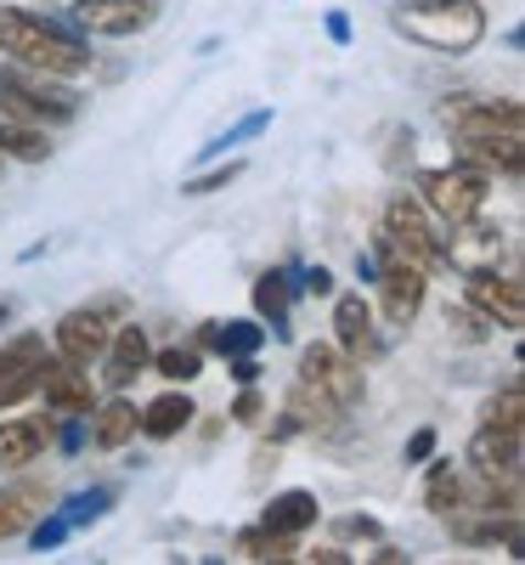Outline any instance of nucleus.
<instances>
[{
	"mask_svg": "<svg viewBox=\"0 0 525 565\" xmlns=\"http://www.w3.org/2000/svg\"><path fill=\"white\" fill-rule=\"evenodd\" d=\"M119 311H125L119 300H103V306H79V311H68V317L52 328L57 356H68V362H79V367L103 362V351H108V340H114V317H119Z\"/></svg>",
	"mask_w": 525,
	"mask_h": 565,
	"instance_id": "7",
	"label": "nucleus"
},
{
	"mask_svg": "<svg viewBox=\"0 0 525 565\" xmlns=\"http://www.w3.org/2000/svg\"><path fill=\"white\" fill-rule=\"evenodd\" d=\"M429 452H436V424H424V430H413V441H407V463H424Z\"/></svg>",
	"mask_w": 525,
	"mask_h": 565,
	"instance_id": "38",
	"label": "nucleus"
},
{
	"mask_svg": "<svg viewBox=\"0 0 525 565\" xmlns=\"http://www.w3.org/2000/svg\"><path fill=\"white\" fill-rule=\"evenodd\" d=\"M68 532H74V526L63 521V514H45V509H40V514H34V526H29V543H34V548L45 554V548L68 543Z\"/></svg>",
	"mask_w": 525,
	"mask_h": 565,
	"instance_id": "32",
	"label": "nucleus"
},
{
	"mask_svg": "<svg viewBox=\"0 0 525 565\" xmlns=\"http://www.w3.org/2000/svg\"><path fill=\"white\" fill-rule=\"evenodd\" d=\"M345 532H351V537H378V526L367 521V514H356V521H345Z\"/></svg>",
	"mask_w": 525,
	"mask_h": 565,
	"instance_id": "43",
	"label": "nucleus"
},
{
	"mask_svg": "<svg viewBox=\"0 0 525 565\" xmlns=\"http://www.w3.org/2000/svg\"><path fill=\"white\" fill-rule=\"evenodd\" d=\"M458 141V164L492 175H519L525 164V136H452Z\"/></svg>",
	"mask_w": 525,
	"mask_h": 565,
	"instance_id": "16",
	"label": "nucleus"
},
{
	"mask_svg": "<svg viewBox=\"0 0 525 565\" xmlns=\"http://www.w3.org/2000/svg\"><path fill=\"white\" fill-rule=\"evenodd\" d=\"M266 125H271V114H266V108H260V114H249V119H244V125H237V130H226V136H215V141H210V148H204V159H221L226 148H237V141H249V136H260Z\"/></svg>",
	"mask_w": 525,
	"mask_h": 565,
	"instance_id": "34",
	"label": "nucleus"
},
{
	"mask_svg": "<svg viewBox=\"0 0 525 565\" xmlns=\"http://www.w3.org/2000/svg\"><path fill=\"white\" fill-rule=\"evenodd\" d=\"M289 306H294L289 271H260V277H255V317L266 322V334L289 340Z\"/></svg>",
	"mask_w": 525,
	"mask_h": 565,
	"instance_id": "23",
	"label": "nucleus"
},
{
	"mask_svg": "<svg viewBox=\"0 0 525 565\" xmlns=\"http://www.w3.org/2000/svg\"><path fill=\"white\" fill-rule=\"evenodd\" d=\"M294 289L311 295V300H322V295H333V271H328V266H311V271H300Z\"/></svg>",
	"mask_w": 525,
	"mask_h": 565,
	"instance_id": "36",
	"label": "nucleus"
},
{
	"mask_svg": "<svg viewBox=\"0 0 525 565\" xmlns=\"http://www.w3.org/2000/svg\"><path fill=\"white\" fill-rule=\"evenodd\" d=\"M0 57L52 79L90 74V45L74 34V18L29 12V7H0Z\"/></svg>",
	"mask_w": 525,
	"mask_h": 565,
	"instance_id": "1",
	"label": "nucleus"
},
{
	"mask_svg": "<svg viewBox=\"0 0 525 565\" xmlns=\"http://www.w3.org/2000/svg\"><path fill=\"white\" fill-rule=\"evenodd\" d=\"M525 430H492L481 424L469 441V469H481V476H497V481H519V458H525Z\"/></svg>",
	"mask_w": 525,
	"mask_h": 565,
	"instance_id": "17",
	"label": "nucleus"
},
{
	"mask_svg": "<svg viewBox=\"0 0 525 565\" xmlns=\"http://www.w3.org/2000/svg\"><path fill=\"white\" fill-rule=\"evenodd\" d=\"M441 125L452 136H525V114L514 97H447Z\"/></svg>",
	"mask_w": 525,
	"mask_h": 565,
	"instance_id": "10",
	"label": "nucleus"
},
{
	"mask_svg": "<svg viewBox=\"0 0 525 565\" xmlns=\"http://www.w3.org/2000/svg\"><path fill=\"white\" fill-rule=\"evenodd\" d=\"M45 447H52L45 418H0V469H29Z\"/></svg>",
	"mask_w": 525,
	"mask_h": 565,
	"instance_id": "20",
	"label": "nucleus"
},
{
	"mask_svg": "<svg viewBox=\"0 0 525 565\" xmlns=\"http://www.w3.org/2000/svg\"><path fill=\"white\" fill-rule=\"evenodd\" d=\"M333 345H340L351 362H373L378 351H385V340H378V328H373V306L362 295L333 300Z\"/></svg>",
	"mask_w": 525,
	"mask_h": 565,
	"instance_id": "14",
	"label": "nucleus"
},
{
	"mask_svg": "<svg viewBox=\"0 0 525 565\" xmlns=\"http://www.w3.org/2000/svg\"><path fill=\"white\" fill-rule=\"evenodd\" d=\"M52 503V492H45V481H18L0 492V543L7 537H23L34 526V514Z\"/></svg>",
	"mask_w": 525,
	"mask_h": 565,
	"instance_id": "24",
	"label": "nucleus"
},
{
	"mask_svg": "<svg viewBox=\"0 0 525 565\" xmlns=\"http://www.w3.org/2000/svg\"><path fill=\"white\" fill-rule=\"evenodd\" d=\"M232 380H237V385H255V380H260V362H255V356H232Z\"/></svg>",
	"mask_w": 525,
	"mask_h": 565,
	"instance_id": "39",
	"label": "nucleus"
},
{
	"mask_svg": "<svg viewBox=\"0 0 525 565\" xmlns=\"http://www.w3.org/2000/svg\"><path fill=\"white\" fill-rule=\"evenodd\" d=\"M463 300L481 317H492V328H508V334L525 328V282L514 271H497V266L463 271Z\"/></svg>",
	"mask_w": 525,
	"mask_h": 565,
	"instance_id": "11",
	"label": "nucleus"
},
{
	"mask_svg": "<svg viewBox=\"0 0 525 565\" xmlns=\"http://www.w3.org/2000/svg\"><path fill=\"white\" fill-rule=\"evenodd\" d=\"M244 175V164L237 159H226V164H215V170H204V175H193V181H181V199H210V193H226V186Z\"/></svg>",
	"mask_w": 525,
	"mask_h": 565,
	"instance_id": "31",
	"label": "nucleus"
},
{
	"mask_svg": "<svg viewBox=\"0 0 525 565\" xmlns=\"http://www.w3.org/2000/svg\"><path fill=\"white\" fill-rule=\"evenodd\" d=\"M317 521H322V503H317V492H306V487L277 492V498L260 509V526H266V532H282V537H306Z\"/></svg>",
	"mask_w": 525,
	"mask_h": 565,
	"instance_id": "19",
	"label": "nucleus"
},
{
	"mask_svg": "<svg viewBox=\"0 0 525 565\" xmlns=\"http://www.w3.org/2000/svg\"><path fill=\"white\" fill-rule=\"evenodd\" d=\"M0 114L23 119V125H68L79 114V90L68 79L34 74L23 63L0 57Z\"/></svg>",
	"mask_w": 525,
	"mask_h": 565,
	"instance_id": "3",
	"label": "nucleus"
},
{
	"mask_svg": "<svg viewBox=\"0 0 525 565\" xmlns=\"http://www.w3.org/2000/svg\"><path fill=\"white\" fill-rule=\"evenodd\" d=\"M481 424H492V430H525V391H519V380H508L497 396H486Z\"/></svg>",
	"mask_w": 525,
	"mask_h": 565,
	"instance_id": "27",
	"label": "nucleus"
},
{
	"mask_svg": "<svg viewBox=\"0 0 525 565\" xmlns=\"http://www.w3.org/2000/svg\"><path fill=\"white\" fill-rule=\"evenodd\" d=\"M306 559H311V565H351V554H345V548H311Z\"/></svg>",
	"mask_w": 525,
	"mask_h": 565,
	"instance_id": "41",
	"label": "nucleus"
},
{
	"mask_svg": "<svg viewBox=\"0 0 525 565\" xmlns=\"http://www.w3.org/2000/svg\"><path fill=\"white\" fill-rule=\"evenodd\" d=\"M193 418H199L193 396H186V391H164L159 402H148V407H141L136 430L148 436V441H175V436H181V430H186V424H193Z\"/></svg>",
	"mask_w": 525,
	"mask_h": 565,
	"instance_id": "22",
	"label": "nucleus"
},
{
	"mask_svg": "<svg viewBox=\"0 0 525 565\" xmlns=\"http://www.w3.org/2000/svg\"><path fill=\"white\" fill-rule=\"evenodd\" d=\"M260 413H266V402H260V391H255V385H244V396H237V407H232V418H237V424H260Z\"/></svg>",
	"mask_w": 525,
	"mask_h": 565,
	"instance_id": "37",
	"label": "nucleus"
},
{
	"mask_svg": "<svg viewBox=\"0 0 525 565\" xmlns=\"http://www.w3.org/2000/svg\"><path fill=\"white\" fill-rule=\"evenodd\" d=\"M153 345H148V328H136V322H114V340L103 351V385L108 391H125L136 385V373L148 367Z\"/></svg>",
	"mask_w": 525,
	"mask_h": 565,
	"instance_id": "15",
	"label": "nucleus"
},
{
	"mask_svg": "<svg viewBox=\"0 0 525 565\" xmlns=\"http://www.w3.org/2000/svg\"><path fill=\"white\" fill-rule=\"evenodd\" d=\"M0 164H7V159H0Z\"/></svg>",
	"mask_w": 525,
	"mask_h": 565,
	"instance_id": "44",
	"label": "nucleus"
},
{
	"mask_svg": "<svg viewBox=\"0 0 525 565\" xmlns=\"http://www.w3.org/2000/svg\"><path fill=\"white\" fill-rule=\"evenodd\" d=\"M328 40H333V45L351 40V18H345V12H328Z\"/></svg>",
	"mask_w": 525,
	"mask_h": 565,
	"instance_id": "40",
	"label": "nucleus"
},
{
	"mask_svg": "<svg viewBox=\"0 0 525 565\" xmlns=\"http://www.w3.org/2000/svg\"><path fill=\"white\" fill-rule=\"evenodd\" d=\"M508 249H514V238H508L497 221H481V215L447 226V238H441L447 271H486V266L508 260Z\"/></svg>",
	"mask_w": 525,
	"mask_h": 565,
	"instance_id": "8",
	"label": "nucleus"
},
{
	"mask_svg": "<svg viewBox=\"0 0 525 565\" xmlns=\"http://www.w3.org/2000/svg\"><path fill=\"white\" fill-rule=\"evenodd\" d=\"M74 29L103 34V40H130L141 29H153L159 0H74Z\"/></svg>",
	"mask_w": 525,
	"mask_h": 565,
	"instance_id": "13",
	"label": "nucleus"
},
{
	"mask_svg": "<svg viewBox=\"0 0 525 565\" xmlns=\"http://www.w3.org/2000/svg\"><path fill=\"white\" fill-rule=\"evenodd\" d=\"M367 559H378V565H401V559H407V554H401V548H396V543H378V548H373V554H367Z\"/></svg>",
	"mask_w": 525,
	"mask_h": 565,
	"instance_id": "42",
	"label": "nucleus"
},
{
	"mask_svg": "<svg viewBox=\"0 0 525 565\" xmlns=\"http://www.w3.org/2000/svg\"><path fill=\"white\" fill-rule=\"evenodd\" d=\"M300 385H311L317 396H328L333 407H356L367 380H362V362H351L340 345H306L300 351Z\"/></svg>",
	"mask_w": 525,
	"mask_h": 565,
	"instance_id": "6",
	"label": "nucleus"
},
{
	"mask_svg": "<svg viewBox=\"0 0 525 565\" xmlns=\"http://www.w3.org/2000/svg\"><path fill=\"white\" fill-rule=\"evenodd\" d=\"M114 503V487H90V492H74L68 503H63V521L79 532V526H90V521H97V514Z\"/></svg>",
	"mask_w": 525,
	"mask_h": 565,
	"instance_id": "30",
	"label": "nucleus"
},
{
	"mask_svg": "<svg viewBox=\"0 0 525 565\" xmlns=\"http://www.w3.org/2000/svg\"><path fill=\"white\" fill-rule=\"evenodd\" d=\"M447 328L458 340H486V328H492V317H481L474 306H458V311H447Z\"/></svg>",
	"mask_w": 525,
	"mask_h": 565,
	"instance_id": "35",
	"label": "nucleus"
},
{
	"mask_svg": "<svg viewBox=\"0 0 525 565\" xmlns=\"http://www.w3.org/2000/svg\"><path fill=\"white\" fill-rule=\"evenodd\" d=\"M294 543L300 537H282V532H266V526H249V532H237V554H244V559H294Z\"/></svg>",
	"mask_w": 525,
	"mask_h": 565,
	"instance_id": "28",
	"label": "nucleus"
},
{
	"mask_svg": "<svg viewBox=\"0 0 525 565\" xmlns=\"http://www.w3.org/2000/svg\"><path fill=\"white\" fill-rule=\"evenodd\" d=\"M34 380H40V367H23V373H0V413H12L18 402L34 396Z\"/></svg>",
	"mask_w": 525,
	"mask_h": 565,
	"instance_id": "33",
	"label": "nucleus"
},
{
	"mask_svg": "<svg viewBox=\"0 0 525 565\" xmlns=\"http://www.w3.org/2000/svg\"><path fill=\"white\" fill-rule=\"evenodd\" d=\"M418 204L436 215L441 226H458V221H469V215H481L486 210V199H492V181L481 175V170H469V164H441V170H418Z\"/></svg>",
	"mask_w": 525,
	"mask_h": 565,
	"instance_id": "4",
	"label": "nucleus"
},
{
	"mask_svg": "<svg viewBox=\"0 0 525 565\" xmlns=\"http://www.w3.org/2000/svg\"><path fill=\"white\" fill-rule=\"evenodd\" d=\"M378 244H385L390 255H401L407 266L418 271H447V255H441V232L436 221H429V210L407 193H396L385 204V221H378Z\"/></svg>",
	"mask_w": 525,
	"mask_h": 565,
	"instance_id": "5",
	"label": "nucleus"
},
{
	"mask_svg": "<svg viewBox=\"0 0 525 565\" xmlns=\"http://www.w3.org/2000/svg\"><path fill=\"white\" fill-rule=\"evenodd\" d=\"M136 418H141V407L130 402V396H97V407L85 413V436H90V447H103V452H119V447H130L136 441Z\"/></svg>",
	"mask_w": 525,
	"mask_h": 565,
	"instance_id": "18",
	"label": "nucleus"
},
{
	"mask_svg": "<svg viewBox=\"0 0 525 565\" xmlns=\"http://www.w3.org/2000/svg\"><path fill=\"white\" fill-rule=\"evenodd\" d=\"M340 418V407H333L328 396H317L311 385L294 380L289 402H282V424H277V436H294V430H328V424Z\"/></svg>",
	"mask_w": 525,
	"mask_h": 565,
	"instance_id": "25",
	"label": "nucleus"
},
{
	"mask_svg": "<svg viewBox=\"0 0 525 565\" xmlns=\"http://www.w3.org/2000/svg\"><path fill=\"white\" fill-rule=\"evenodd\" d=\"M373 260H378L373 282H378V300H385V317H390L396 328H407V322L424 311V295H429V271L407 266L401 255H390V249L378 244V238H373Z\"/></svg>",
	"mask_w": 525,
	"mask_h": 565,
	"instance_id": "9",
	"label": "nucleus"
},
{
	"mask_svg": "<svg viewBox=\"0 0 525 565\" xmlns=\"http://www.w3.org/2000/svg\"><path fill=\"white\" fill-rule=\"evenodd\" d=\"M199 345L215 351V356H255L266 345V322L260 317H232V322H204L199 328Z\"/></svg>",
	"mask_w": 525,
	"mask_h": 565,
	"instance_id": "21",
	"label": "nucleus"
},
{
	"mask_svg": "<svg viewBox=\"0 0 525 565\" xmlns=\"http://www.w3.org/2000/svg\"><path fill=\"white\" fill-rule=\"evenodd\" d=\"M34 391L45 396V407H52L57 418H68V413H90L97 407V380L79 367V362H68V356H52L45 351L40 356V380H34Z\"/></svg>",
	"mask_w": 525,
	"mask_h": 565,
	"instance_id": "12",
	"label": "nucleus"
},
{
	"mask_svg": "<svg viewBox=\"0 0 525 565\" xmlns=\"http://www.w3.org/2000/svg\"><path fill=\"white\" fill-rule=\"evenodd\" d=\"M148 367L159 373V380H170V385H193L204 373V345H164V351L148 356Z\"/></svg>",
	"mask_w": 525,
	"mask_h": 565,
	"instance_id": "26",
	"label": "nucleus"
},
{
	"mask_svg": "<svg viewBox=\"0 0 525 565\" xmlns=\"http://www.w3.org/2000/svg\"><path fill=\"white\" fill-rule=\"evenodd\" d=\"M390 29L424 45V52L458 57L486 40V7L481 0H401L390 12Z\"/></svg>",
	"mask_w": 525,
	"mask_h": 565,
	"instance_id": "2",
	"label": "nucleus"
},
{
	"mask_svg": "<svg viewBox=\"0 0 525 565\" xmlns=\"http://www.w3.org/2000/svg\"><path fill=\"white\" fill-rule=\"evenodd\" d=\"M424 463H429V481H424V503L436 509V514H447V509L458 503V469H452V458H436V452H429Z\"/></svg>",
	"mask_w": 525,
	"mask_h": 565,
	"instance_id": "29",
	"label": "nucleus"
}]
</instances>
